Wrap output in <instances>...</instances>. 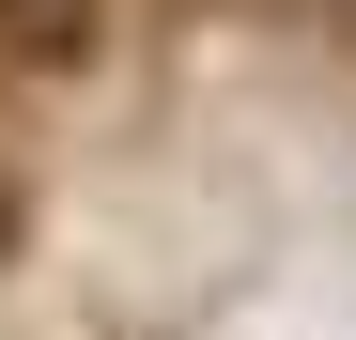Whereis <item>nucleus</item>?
I'll list each match as a JSON object with an SVG mask.
<instances>
[{"label": "nucleus", "instance_id": "obj_1", "mask_svg": "<svg viewBox=\"0 0 356 340\" xmlns=\"http://www.w3.org/2000/svg\"><path fill=\"white\" fill-rule=\"evenodd\" d=\"M93 46H108L93 0H0V78H78Z\"/></svg>", "mask_w": 356, "mask_h": 340}, {"label": "nucleus", "instance_id": "obj_2", "mask_svg": "<svg viewBox=\"0 0 356 340\" xmlns=\"http://www.w3.org/2000/svg\"><path fill=\"white\" fill-rule=\"evenodd\" d=\"M0 232H16V201H0Z\"/></svg>", "mask_w": 356, "mask_h": 340}]
</instances>
